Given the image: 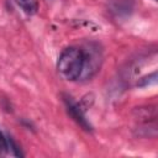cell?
Masks as SVG:
<instances>
[{"label": "cell", "instance_id": "6da1fadb", "mask_svg": "<svg viewBox=\"0 0 158 158\" xmlns=\"http://www.w3.org/2000/svg\"><path fill=\"white\" fill-rule=\"evenodd\" d=\"M84 69V52L78 47L65 48L57 62V70L65 80H77Z\"/></svg>", "mask_w": 158, "mask_h": 158}, {"label": "cell", "instance_id": "7a4b0ae2", "mask_svg": "<svg viewBox=\"0 0 158 158\" xmlns=\"http://www.w3.org/2000/svg\"><path fill=\"white\" fill-rule=\"evenodd\" d=\"M83 52H84V69L80 78L86 79V78H90L99 69L101 57L96 47L89 46V48H86L85 51L83 49Z\"/></svg>", "mask_w": 158, "mask_h": 158}, {"label": "cell", "instance_id": "3957f363", "mask_svg": "<svg viewBox=\"0 0 158 158\" xmlns=\"http://www.w3.org/2000/svg\"><path fill=\"white\" fill-rule=\"evenodd\" d=\"M63 99H64V104H65V107H67L68 114L75 120V122H78L84 130L91 131V125L89 123V121L86 120L85 114H84L85 109L81 107L80 104L75 102L73 100V98L69 96V95H63Z\"/></svg>", "mask_w": 158, "mask_h": 158}, {"label": "cell", "instance_id": "277c9868", "mask_svg": "<svg viewBox=\"0 0 158 158\" xmlns=\"http://www.w3.org/2000/svg\"><path fill=\"white\" fill-rule=\"evenodd\" d=\"M16 2L27 15H33L38 10V0H16Z\"/></svg>", "mask_w": 158, "mask_h": 158}, {"label": "cell", "instance_id": "5b68a950", "mask_svg": "<svg viewBox=\"0 0 158 158\" xmlns=\"http://www.w3.org/2000/svg\"><path fill=\"white\" fill-rule=\"evenodd\" d=\"M132 10V5L130 0H115L112 4V11H115L117 15H126Z\"/></svg>", "mask_w": 158, "mask_h": 158}, {"label": "cell", "instance_id": "8992f818", "mask_svg": "<svg viewBox=\"0 0 158 158\" xmlns=\"http://www.w3.org/2000/svg\"><path fill=\"white\" fill-rule=\"evenodd\" d=\"M6 138H7V148L11 149V152L14 153V156H16V157H22L23 153L21 152V149H20V147L16 144V142H15L11 137H6Z\"/></svg>", "mask_w": 158, "mask_h": 158}, {"label": "cell", "instance_id": "52a82bcc", "mask_svg": "<svg viewBox=\"0 0 158 158\" xmlns=\"http://www.w3.org/2000/svg\"><path fill=\"white\" fill-rule=\"evenodd\" d=\"M156 78H157V73L154 72V73H152L151 75H147V77H144V78H142L139 81H138V86H146L147 84H153V83H156Z\"/></svg>", "mask_w": 158, "mask_h": 158}, {"label": "cell", "instance_id": "ba28073f", "mask_svg": "<svg viewBox=\"0 0 158 158\" xmlns=\"http://www.w3.org/2000/svg\"><path fill=\"white\" fill-rule=\"evenodd\" d=\"M7 149H9L7 148V138L0 131V153H5Z\"/></svg>", "mask_w": 158, "mask_h": 158}]
</instances>
